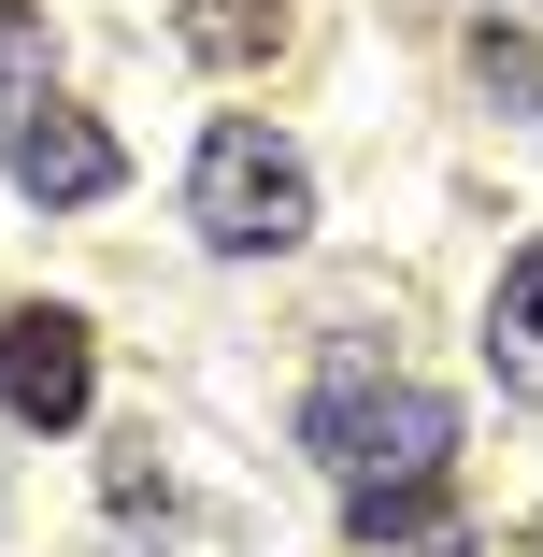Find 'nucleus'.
Returning <instances> with one entry per match:
<instances>
[{
    "instance_id": "1",
    "label": "nucleus",
    "mask_w": 543,
    "mask_h": 557,
    "mask_svg": "<svg viewBox=\"0 0 543 557\" xmlns=\"http://www.w3.org/2000/svg\"><path fill=\"white\" fill-rule=\"evenodd\" d=\"M300 429H314V458L344 472V529H358V543H400V557H472V515L444 500L458 400H429V386H330Z\"/></svg>"
},
{
    "instance_id": "2",
    "label": "nucleus",
    "mask_w": 543,
    "mask_h": 557,
    "mask_svg": "<svg viewBox=\"0 0 543 557\" xmlns=\"http://www.w3.org/2000/svg\"><path fill=\"white\" fill-rule=\"evenodd\" d=\"M186 214H200V244H214V258H286V244L314 230V172H300L258 115H230V129H200Z\"/></svg>"
},
{
    "instance_id": "3",
    "label": "nucleus",
    "mask_w": 543,
    "mask_h": 557,
    "mask_svg": "<svg viewBox=\"0 0 543 557\" xmlns=\"http://www.w3.org/2000/svg\"><path fill=\"white\" fill-rule=\"evenodd\" d=\"M100 400V344H86V314L29 300V314H0V414H29V429H72Z\"/></svg>"
},
{
    "instance_id": "4",
    "label": "nucleus",
    "mask_w": 543,
    "mask_h": 557,
    "mask_svg": "<svg viewBox=\"0 0 543 557\" xmlns=\"http://www.w3.org/2000/svg\"><path fill=\"white\" fill-rule=\"evenodd\" d=\"M0 172H15L44 214H86V200H115V129H100V115H72V100H29V115L15 129H0Z\"/></svg>"
},
{
    "instance_id": "5",
    "label": "nucleus",
    "mask_w": 543,
    "mask_h": 557,
    "mask_svg": "<svg viewBox=\"0 0 543 557\" xmlns=\"http://www.w3.org/2000/svg\"><path fill=\"white\" fill-rule=\"evenodd\" d=\"M486 372H501V400H543V244H515V272L486 300Z\"/></svg>"
},
{
    "instance_id": "6",
    "label": "nucleus",
    "mask_w": 543,
    "mask_h": 557,
    "mask_svg": "<svg viewBox=\"0 0 543 557\" xmlns=\"http://www.w3.org/2000/svg\"><path fill=\"white\" fill-rule=\"evenodd\" d=\"M186 58H214V72H244V58H272L286 44V0H186Z\"/></svg>"
},
{
    "instance_id": "7",
    "label": "nucleus",
    "mask_w": 543,
    "mask_h": 557,
    "mask_svg": "<svg viewBox=\"0 0 543 557\" xmlns=\"http://www.w3.org/2000/svg\"><path fill=\"white\" fill-rule=\"evenodd\" d=\"M44 100V29H29V0H0V129H15Z\"/></svg>"
},
{
    "instance_id": "8",
    "label": "nucleus",
    "mask_w": 543,
    "mask_h": 557,
    "mask_svg": "<svg viewBox=\"0 0 543 557\" xmlns=\"http://www.w3.org/2000/svg\"><path fill=\"white\" fill-rule=\"evenodd\" d=\"M472 72H486V100H501V115L529 100V44H515V29H472Z\"/></svg>"
}]
</instances>
